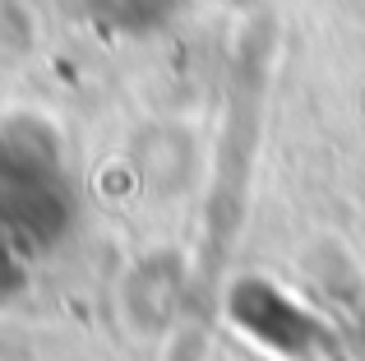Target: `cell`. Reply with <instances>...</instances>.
I'll list each match as a JSON object with an SVG mask.
<instances>
[{"label": "cell", "mask_w": 365, "mask_h": 361, "mask_svg": "<svg viewBox=\"0 0 365 361\" xmlns=\"http://www.w3.org/2000/svg\"><path fill=\"white\" fill-rule=\"evenodd\" d=\"M93 14L107 19L111 28H130V33H143V28H158L162 19L176 14V0H88Z\"/></svg>", "instance_id": "7a4b0ae2"}, {"label": "cell", "mask_w": 365, "mask_h": 361, "mask_svg": "<svg viewBox=\"0 0 365 361\" xmlns=\"http://www.w3.org/2000/svg\"><path fill=\"white\" fill-rule=\"evenodd\" d=\"M70 223V185L37 126L0 130V241L46 245Z\"/></svg>", "instance_id": "6da1fadb"}]
</instances>
